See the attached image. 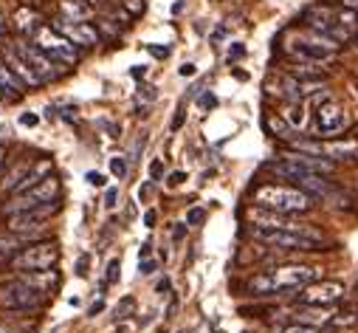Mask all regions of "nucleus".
<instances>
[{"label": "nucleus", "instance_id": "nucleus-1", "mask_svg": "<svg viewBox=\"0 0 358 333\" xmlns=\"http://www.w3.org/2000/svg\"><path fill=\"white\" fill-rule=\"evenodd\" d=\"M319 269L313 266H299V263H288V266H274V269H262L254 277L245 280V294L248 297H285V294H296L305 285H310L313 280H319Z\"/></svg>", "mask_w": 358, "mask_h": 333}, {"label": "nucleus", "instance_id": "nucleus-2", "mask_svg": "<svg viewBox=\"0 0 358 333\" xmlns=\"http://www.w3.org/2000/svg\"><path fill=\"white\" fill-rule=\"evenodd\" d=\"M251 204L280 215H305L313 209L316 198L294 184H257L251 190Z\"/></svg>", "mask_w": 358, "mask_h": 333}, {"label": "nucleus", "instance_id": "nucleus-3", "mask_svg": "<svg viewBox=\"0 0 358 333\" xmlns=\"http://www.w3.org/2000/svg\"><path fill=\"white\" fill-rule=\"evenodd\" d=\"M45 302V291H40L29 274L0 280V313H26L40 311Z\"/></svg>", "mask_w": 358, "mask_h": 333}, {"label": "nucleus", "instance_id": "nucleus-4", "mask_svg": "<svg viewBox=\"0 0 358 333\" xmlns=\"http://www.w3.org/2000/svg\"><path fill=\"white\" fill-rule=\"evenodd\" d=\"M338 48L341 45L336 40L302 26V29L294 31V40L285 45V54L294 62H327V59H333L338 54Z\"/></svg>", "mask_w": 358, "mask_h": 333}, {"label": "nucleus", "instance_id": "nucleus-5", "mask_svg": "<svg viewBox=\"0 0 358 333\" xmlns=\"http://www.w3.org/2000/svg\"><path fill=\"white\" fill-rule=\"evenodd\" d=\"M62 201V184L59 178L51 173L48 178H43L40 184H34L31 190L12 195V201H6L0 206V215H15V212H31V209H43V206H54Z\"/></svg>", "mask_w": 358, "mask_h": 333}, {"label": "nucleus", "instance_id": "nucleus-6", "mask_svg": "<svg viewBox=\"0 0 358 333\" xmlns=\"http://www.w3.org/2000/svg\"><path fill=\"white\" fill-rule=\"evenodd\" d=\"M57 263H59V246H57V240H31L9 260V266L15 271H20V274L48 271V269H57Z\"/></svg>", "mask_w": 358, "mask_h": 333}, {"label": "nucleus", "instance_id": "nucleus-7", "mask_svg": "<svg viewBox=\"0 0 358 333\" xmlns=\"http://www.w3.org/2000/svg\"><path fill=\"white\" fill-rule=\"evenodd\" d=\"M251 237L262 246L280 248V252H324V243L310 240L305 234L288 232V229H262V226H251Z\"/></svg>", "mask_w": 358, "mask_h": 333}, {"label": "nucleus", "instance_id": "nucleus-8", "mask_svg": "<svg viewBox=\"0 0 358 333\" xmlns=\"http://www.w3.org/2000/svg\"><path fill=\"white\" fill-rule=\"evenodd\" d=\"M15 48L20 51V57L34 68V73L43 79V85H48V82H57V79H62V76H68V65H62V62H57L54 57H48L45 51H40L34 43H29L26 37H20L17 43H15Z\"/></svg>", "mask_w": 358, "mask_h": 333}, {"label": "nucleus", "instance_id": "nucleus-9", "mask_svg": "<svg viewBox=\"0 0 358 333\" xmlns=\"http://www.w3.org/2000/svg\"><path fill=\"white\" fill-rule=\"evenodd\" d=\"M40 51H45L48 57H54L57 62H62V65H76L79 59H82V54H79V48L65 37V34H59L54 26H40V31L34 34V40H31Z\"/></svg>", "mask_w": 358, "mask_h": 333}, {"label": "nucleus", "instance_id": "nucleus-10", "mask_svg": "<svg viewBox=\"0 0 358 333\" xmlns=\"http://www.w3.org/2000/svg\"><path fill=\"white\" fill-rule=\"evenodd\" d=\"M59 209V204H54V206H43V209H31V212H15V215H3L6 220H3V226H6V232H12V234H17V237H23V240H37L40 237V232L45 229V220L54 215Z\"/></svg>", "mask_w": 358, "mask_h": 333}, {"label": "nucleus", "instance_id": "nucleus-11", "mask_svg": "<svg viewBox=\"0 0 358 333\" xmlns=\"http://www.w3.org/2000/svg\"><path fill=\"white\" fill-rule=\"evenodd\" d=\"M347 288L338 280H313L310 285H305L302 291H296V302L299 305H319V308H333L341 305Z\"/></svg>", "mask_w": 358, "mask_h": 333}, {"label": "nucleus", "instance_id": "nucleus-12", "mask_svg": "<svg viewBox=\"0 0 358 333\" xmlns=\"http://www.w3.org/2000/svg\"><path fill=\"white\" fill-rule=\"evenodd\" d=\"M350 127V116L347 111L333 102V99H324L322 105H316V113H313V130L322 136V139H336L338 133H344Z\"/></svg>", "mask_w": 358, "mask_h": 333}, {"label": "nucleus", "instance_id": "nucleus-13", "mask_svg": "<svg viewBox=\"0 0 358 333\" xmlns=\"http://www.w3.org/2000/svg\"><path fill=\"white\" fill-rule=\"evenodd\" d=\"M54 29H57L59 34H65L76 48H96V45L105 43L102 34H99V29H96V23H87V20L73 23V20L57 17V20H54Z\"/></svg>", "mask_w": 358, "mask_h": 333}, {"label": "nucleus", "instance_id": "nucleus-14", "mask_svg": "<svg viewBox=\"0 0 358 333\" xmlns=\"http://www.w3.org/2000/svg\"><path fill=\"white\" fill-rule=\"evenodd\" d=\"M3 62L15 71V76L23 82L26 88H40V85H43V79L34 73V68L20 57V51H17L15 45H9V48H6V43H3Z\"/></svg>", "mask_w": 358, "mask_h": 333}, {"label": "nucleus", "instance_id": "nucleus-15", "mask_svg": "<svg viewBox=\"0 0 358 333\" xmlns=\"http://www.w3.org/2000/svg\"><path fill=\"white\" fill-rule=\"evenodd\" d=\"M294 319L302 322V325H330L333 322V308H319V305H299L294 311Z\"/></svg>", "mask_w": 358, "mask_h": 333}, {"label": "nucleus", "instance_id": "nucleus-16", "mask_svg": "<svg viewBox=\"0 0 358 333\" xmlns=\"http://www.w3.org/2000/svg\"><path fill=\"white\" fill-rule=\"evenodd\" d=\"M31 164H34L31 158H29V161H17V164H12L9 170H6V176L0 178V195H3V192H6V195H15L17 187H20V181H23L26 173L31 170Z\"/></svg>", "mask_w": 358, "mask_h": 333}, {"label": "nucleus", "instance_id": "nucleus-17", "mask_svg": "<svg viewBox=\"0 0 358 333\" xmlns=\"http://www.w3.org/2000/svg\"><path fill=\"white\" fill-rule=\"evenodd\" d=\"M59 17L82 23V20H91L94 17V6H87L85 0H59Z\"/></svg>", "mask_w": 358, "mask_h": 333}, {"label": "nucleus", "instance_id": "nucleus-18", "mask_svg": "<svg viewBox=\"0 0 358 333\" xmlns=\"http://www.w3.org/2000/svg\"><path fill=\"white\" fill-rule=\"evenodd\" d=\"M0 91H3V94L9 91L15 99H20V97L26 94V85H23V82L15 76V71L3 62V57H0Z\"/></svg>", "mask_w": 358, "mask_h": 333}, {"label": "nucleus", "instance_id": "nucleus-19", "mask_svg": "<svg viewBox=\"0 0 358 333\" xmlns=\"http://www.w3.org/2000/svg\"><path fill=\"white\" fill-rule=\"evenodd\" d=\"M15 29L20 31V37H31V34H37L40 31V15L34 12V9H20L17 15H15Z\"/></svg>", "mask_w": 358, "mask_h": 333}, {"label": "nucleus", "instance_id": "nucleus-20", "mask_svg": "<svg viewBox=\"0 0 358 333\" xmlns=\"http://www.w3.org/2000/svg\"><path fill=\"white\" fill-rule=\"evenodd\" d=\"M262 125H265V130L271 133V136H277V139H285V141H294V127L285 122V116H277V113H265Z\"/></svg>", "mask_w": 358, "mask_h": 333}, {"label": "nucleus", "instance_id": "nucleus-21", "mask_svg": "<svg viewBox=\"0 0 358 333\" xmlns=\"http://www.w3.org/2000/svg\"><path fill=\"white\" fill-rule=\"evenodd\" d=\"M26 243L29 240H23V237H17L12 232H0V260H12Z\"/></svg>", "mask_w": 358, "mask_h": 333}, {"label": "nucleus", "instance_id": "nucleus-22", "mask_svg": "<svg viewBox=\"0 0 358 333\" xmlns=\"http://www.w3.org/2000/svg\"><path fill=\"white\" fill-rule=\"evenodd\" d=\"M282 116H285V122H288L294 130H302L305 122H308V116H305V102H288Z\"/></svg>", "mask_w": 358, "mask_h": 333}, {"label": "nucleus", "instance_id": "nucleus-23", "mask_svg": "<svg viewBox=\"0 0 358 333\" xmlns=\"http://www.w3.org/2000/svg\"><path fill=\"white\" fill-rule=\"evenodd\" d=\"M358 322V311H355V305H341L338 311H333V327H350V325H355Z\"/></svg>", "mask_w": 358, "mask_h": 333}, {"label": "nucleus", "instance_id": "nucleus-24", "mask_svg": "<svg viewBox=\"0 0 358 333\" xmlns=\"http://www.w3.org/2000/svg\"><path fill=\"white\" fill-rule=\"evenodd\" d=\"M96 29H99V34H102V40H116L122 31H119V26H113V20L110 17H99L96 20Z\"/></svg>", "mask_w": 358, "mask_h": 333}, {"label": "nucleus", "instance_id": "nucleus-25", "mask_svg": "<svg viewBox=\"0 0 358 333\" xmlns=\"http://www.w3.org/2000/svg\"><path fill=\"white\" fill-rule=\"evenodd\" d=\"M119 3H122V9H124L130 17H138V15H144V9H147L144 0H119Z\"/></svg>", "mask_w": 358, "mask_h": 333}, {"label": "nucleus", "instance_id": "nucleus-26", "mask_svg": "<svg viewBox=\"0 0 358 333\" xmlns=\"http://www.w3.org/2000/svg\"><path fill=\"white\" fill-rule=\"evenodd\" d=\"M110 173L119 176V178H124V176H127V158H122V155L110 158Z\"/></svg>", "mask_w": 358, "mask_h": 333}, {"label": "nucleus", "instance_id": "nucleus-27", "mask_svg": "<svg viewBox=\"0 0 358 333\" xmlns=\"http://www.w3.org/2000/svg\"><path fill=\"white\" fill-rule=\"evenodd\" d=\"M133 308H136V299H133V297H124V299L119 302V308H116V316H119V319H124V316H130V313H133Z\"/></svg>", "mask_w": 358, "mask_h": 333}, {"label": "nucleus", "instance_id": "nucleus-28", "mask_svg": "<svg viewBox=\"0 0 358 333\" xmlns=\"http://www.w3.org/2000/svg\"><path fill=\"white\" fill-rule=\"evenodd\" d=\"M119 271H122V260H110L108 263V285H113V283H119Z\"/></svg>", "mask_w": 358, "mask_h": 333}, {"label": "nucleus", "instance_id": "nucleus-29", "mask_svg": "<svg viewBox=\"0 0 358 333\" xmlns=\"http://www.w3.org/2000/svg\"><path fill=\"white\" fill-rule=\"evenodd\" d=\"M282 333H319V327H313V325H302V322H294V325L282 327Z\"/></svg>", "mask_w": 358, "mask_h": 333}, {"label": "nucleus", "instance_id": "nucleus-30", "mask_svg": "<svg viewBox=\"0 0 358 333\" xmlns=\"http://www.w3.org/2000/svg\"><path fill=\"white\" fill-rule=\"evenodd\" d=\"M87 6H94V9H99V12H108V9H113L119 0H85Z\"/></svg>", "mask_w": 358, "mask_h": 333}, {"label": "nucleus", "instance_id": "nucleus-31", "mask_svg": "<svg viewBox=\"0 0 358 333\" xmlns=\"http://www.w3.org/2000/svg\"><path fill=\"white\" fill-rule=\"evenodd\" d=\"M203 218H206L203 209H189L187 212V226H198V223H203Z\"/></svg>", "mask_w": 358, "mask_h": 333}, {"label": "nucleus", "instance_id": "nucleus-32", "mask_svg": "<svg viewBox=\"0 0 358 333\" xmlns=\"http://www.w3.org/2000/svg\"><path fill=\"white\" fill-rule=\"evenodd\" d=\"M155 269H158V260H152V257L138 260V271H141V274H155Z\"/></svg>", "mask_w": 358, "mask_h": 333}, {"label": "nucleus", "instance_id": "nucleus-33", "mask_svg": "<svg viewBox=\"0 0 358 333\" xmlns=\"http://www.w3.org/2000/svg\"><path fill=\"white\" fill-rule=\"evenodd\" d=\"M161 173H164V164H161V158H155V161L150 164V178H152V181H158V178H161Z\"/></svg>", "mask_w": 358, "mask_h": 333}, {"label": "nucleus", "instance_id": "nucleus-34", "mask_svg": "<svg viewBox=\"0 0 358 333\" xmlns=\"http://www.w3.org/2000/svg\"><path fill=\"white\" fill-rule=\"evenodd\" d=\"M240 57H245V48H243L240 43H234V48H229V57H226V59H229V62H237Z\"/></svg>", "mask_w": 358, "mask_h": 333}, {"label": "nucleus", "instance_id": "nucleus-35", "mask_svg": "<svg viewBox=\"0 0 358 333\" xmlns=\"http://www.w3.org/2000/svg\"><path fill=\"white\" fill-rule=\"evenodd\" d=\"M87 181H91L94 187H105V176L102 173H87Z\"/></svg>", "mask_w": 358, "mask_h": 333}, {"label": "nucleus", "instance_id": "nucleus-36", "mask_svg": "<svg viewBox=\"0 0 358 333\" xmlns=\"http://www.w3.org/2000/svg\"><path fill=\"white\" fill-rule=\"evenodd\" d=\"M37 122H40V119H37L34 113H23V116H20V125H26V127H34Z\"/></svg>", "mask_w": 358, "mask_h": 333}, {"label": "nucleus", "instance_id": "nucleus-37", "mask_svg": "<svg viewBox=\"0 0 358 333\" xmlns=\"http://www.w3.org/2000/svg\"><path fill=\"white\" fill-rule=\"evenodd\" d=\"M150 54H152V57H169V48H166V45H164V48H161V45H150Z\"/></svg>", "mask_w": 358, "mask_h": 333}, {"label": "nucleus", "instance_id": "nucleus-38", "mask_svg": "<svg viewBox=\"0 0 358 333\" xmlns=\"http://www.w3.org/2000/svg\"><path fill=\"white\" fill-rule=\"evenodd\" d=\"M6 31H9V26H6L3 12H0V43H6Z\"/></svg>", "mask_w": 358, "mask_h": 333}, {"label": "nucleus", "instance_id": "nucleus-39", "mask_svg": "<svg viewBox=\"0 0 358 333\" xmlns=\"http://www.w3.org/2000/svg\"><path fill=\"white\" fill-rule=\"evenodd\" d=\"M85 269H87V255H85V257H79V263H76V274H79V277H85V274H87Z\"/></svg>", "mask_w": 358, "mask_h": 333}, {"label": "nucleus", "instance_id": "nucleus-40", "mask_svg": "<svg viewBox=\"0 0 358 333\" xmlns=\"http://www.w3.org/2000/svg\"><path fill=\"white\" fill-rule=\"evenodd\" d=\"M184 178H187L184 173H172V176H169V184H172V187H178V184H184Z\"/></svg>", "mask_w": 358, "mask_h": 333}, {"label": "nucleus", "instance_id": "nucleus-41", "mask_svg": "<svg viewBox=\"0 0 358 333\" xmlns=\"http://www.w3.org/2000/svg\"><path fill=\"white\" fill-rule=\"evenodd\" d=\"M215 102H217V99H215L212 94H203V97H201V105H203V108H215Z\"/></svg>", "mask_w": 358, "mask_h": 333}, {"label": "nucleus", "instance_id": "nucleus-42", "mask_svg": "<svg viewBox=\"0 0 358 333\" xmlns=\"http://www.w3.org/2000/svg\"><path fill=\"white\" fill-rule=\"evenodd\" d=\"M181 76H195V65H192V62L181 65Z\"/></svg>", "mask_w": 358, "mask_h": 333}, {"label": "nucleus", "instance_id": "nucleus-43", "mask_svg": "<svg viewBox=\"0 0 358 333\" xmlns=\"http://www.w3.org/2000/svg\"><path fill=\"white\" fill-rule=\"evenodd\" d=\"M0 333H20L15 325H9V322H0Z\"/></svg>", "mask_w": 358, "mask_h": 333}, {"label": "nucleus", "instance_id": "nucleus-44", "mask_svg": "<svg viewBox=\"0 0 358 333\" xmlns=\"http://www.w3.org/2000/svg\"><path fill=\"white\" fill-rule=\"evenodd\" d=\"M338 3H341L344 9H352V12H358V0H338Z\"/></svg>", "mask_w": 358, "mask_h": 333}, {"label": "nucleus", "instance_id": "nucleus-45", "mask_svg": "<svg viewBox=\"0 0 358 333\" xmlns=\"http://www.w3.org/2000/svg\"><path fill=\"white\" fill-rule=\"evenodd\" d=\"M6 158H9V150H6V144H0V170H3V164H6Z\"/></svg>", "mask_w": 358, "mask_h": 333}, {"label": "nucleus", "instance_id": "nucleus-46", "mask_svg": "<svg viewBox=\"0 0 358 333\" xmlns=\"http://www.w3.org/2000/svg\"><path fill=\"white\" fill-rule=\"evenodd\" d=\"M150 248H152L150 243H144V246H141V252H138V260H144V257H150Z\"/></svg>", "mask_w": 358, "mask_h": 333}, {"label": "nucleus", "instance_id": "nucleus-47", "mask_svg": "<svg viewBox=\"0 0 358 333\" xmlns=\"http://www.w3.org/2000/svg\"><path fill=\"white\" fill-rule=\"evenodd\" d=\"M102 308H105V302H94V305H91V316H96Z\"/></svg>", "mask_w": 358, "mask_h": 333}, {"label": "nucleus", "instance_id": "nucleus-48", "mask_svg": "<svg viewBox=\"0 0 358 333\" xmlns=\"http://www.w3.org/2000/svg\"><path fill=\"white\" fill-rule=\"evenodd\" d=\"M130 73H133V76H136V79H138V76H141V79H144V73H147V68H133V71H130Z\"/></svg>", "mask_w": 358, "mask_h": 333}, {"label": "nucleus", "instance_id": "nucleus-49", "mask_svg": "<svg viewBox=\"0 0 358 333\" xmlns=\"http://www.w3.org/2000/svg\"><path fill=\"white\" fill-rule=\"evenodd\" d=\"M144 223L152 226V223H155V212H147V215H144Z\"/></svg>", "mask_w": 358, "mask_h": 333}, {"label": "nucleus", "instance_id": "nucleus-50", "mask_svg": "<svg viewBox=\"0 0 358 333\" xmlns=\"http://www.w3.org/2000/svg\"><path fill=\"white\" fill-rule=\"evenodd\" d=\"M113 201H116V190H108V206H113Z\"/></svg>", "mask_w": 358, "mask_h": 333}, {"label": "nucleus", "instance_id": "nucleus-51", "mask_svg": "<svg viewBox=\"0 0 358 333\" xmlns=\"http://www.w3.org/2000/svg\"><path fill=\"white\" fill-rule=\"evenodd\" d=\"M158 291H169V280H161L158 283Z\"/></svg>", "mask_w": 358, "mask_h": 333}, {"label": "nucleus", "instance_id": "nucleus-52", "mask_svg": "<svg viewBox=\"0 0 358 333\" xmlns=\"http://www.w3.org/2000/svg\"><path fill=\"white\" fill-rule=\"evenodd\" d=\"M355 311H358V291H355Z\"/></svg>", "mask_w": 358, "mask_h": 333}, {"label": "nucleus", "instance_id": "nucleus-53", "mask_svg": "<svg viewBox=\"0 0 358 333\" xmlns=\"http://www.w3.org/2000/svg\"><path fill=\"white\" fill-rule=\"evenodd\" d=\"M319 333H336V330H319Z\"/></svg>", "mask_w": 358, "mask_h": 333}, {"label": "nucleus", "instance_id": "nucleus-54", "mask_svg": "<svg viewBox=\"0 0 358 333\" xmlns=\"http://www.w3.org/2000/svg\"><path fill=\"white\" fill-rule=\"evenodd\" d=\"M355 291H358V280H355Z\"/></svg>", "mask_w": 358, "mask_h": 333}, {"label": "nucleus", "instance_id": "nucleus-55", "mask_svg": "<svg viewBox=\"0 0 358 333\" xmlns=\"http://www.w3.org/2000/svg\"><path fill=\"white\" fill-rule=\"evenodd\" d=\"M355 43H358V31H355Z\"/></svg>", "mask_w": 358, "mask_h": 333}, {"label": "nucleus", "instance_id": "nucleus-56", "mask_svg": "<svg viewBox=\"0 0 358 333\" xmlns=\"http://www.w3.org/2000/svg\"><path fill=\"white\" fill-rule=\"evenodd\" d=\"M0 94H3V91H0Z\"/></svg>", "mask_w": 358, "mask_h": 333}]
</instances>
